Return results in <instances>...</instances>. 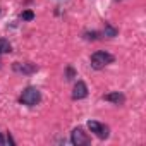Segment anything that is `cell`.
<instances>
[{
    "instance_id": "obj_1",
    "label": "cell",
    "mask_w": 146,
    "mask_h": 146,
    "mask_svg": "<svg viewBox=\"0 0 146 146\" xmlns=\"http://www.w3.org/2000/svg\"><path fill=\"white\" fill-rule=\"evenodd\" d=\"M90 62H91V67H93V69H103L105 65H108V64L113 62V55H110L108 52L98 50V52H95V53L91 55Z\"/></svg>"
},
{
    "instance_id": "obj_2",
    "label": "cell",
    "mask_w": 146,
    "mask_h": 146,
    "mask_svg": "<svg viewBox=\"0 0 146 146\" xmlns=\"http://www.w3.org/2000/svg\"><path fill=\"white\" fill-rule=\"evenodd\" d=\"M40 100H41V95H40V91H38L35 86L26 88V90L23 91V95H21V103H24V105H28V107H35Z\"/></svg>"
},
{
    "instance_id": "obj_3",
    "label": "cell",
    "mask_w": 146,
    "mask_h": 146,
    "mask_svg": "<svg viewBox=\"0 0 146 146\" xmlns=\"http://www.w3.org/2000/svg\"><path fill=\"white\" fill-rule=\"evenodd\" d=\"M88 129H90L93 134H96L98 137H102V139L108 137V131H107V127H105L103 124L96 122V120H90V122H88Z\"/></svg>"
},
{
    "instance_id": "obj_4",
    "label": "cell",
    "mask_w": 146,
    "mask_h": 146,
    "mask_svg": "<svg viewBox=\"0 0 146 146\" xmlns=\"http://www.w3.org/2000/svg\"><path fill=\"white\" fill-rule=\"evenodd\" d=\"M70 143L74 146H83V144H88L90 143V137L81 131V129H74L70 134Z\"/></svg>"
},
{
    "instance_id": "obj_5",
    "label": "cell",
    "mask_w": 146,
    "mask_h": 146,
    "mask_svg": "<svg viewBox=\"0 0 146 146\" xmlns=\"http://www.w3.org/2000/svg\"><path fill=\"white\" fill-rule=\"evenodd\" d=\"M86 96H88V86H86V83L78 81L76 86H74V91H72V98H74V100H83Z\"/></svg>"
},
{
    "instance_id": "obj_6",
    "label": "cell",
    "mask_w": 146,
    "mask_h": 146,
    "mask_svg": "<svg viewBox=\"0 0 146 146\" xmlns=\"http://www.w3.org/2000/svg\"><path fill=\"white\" fill-rule=\"evenodd\" d=\"M14 70L21 72V74H33V72H36V67L33 64H19V62H16L14 64Z\"/></svg>"
},
{
    "instance_id": "obj_7",
    "label": "cell",
    "mask_w": 146,
    "mask_h": 146,
    "mask_svg": "<svg viewBox=\"0 0 146 146\" xmlns=\"http://www.w3.org/2000/svg\"><path fill=\"white\" fill-rule=\"evenodd\" d=\"M103 100H107V102H112V103H115V105H120V103H124V95L122 93H119V91H112V93H107L105 96H103Z\"/></svg>"
},
{
    "instance_id": "obj_8",
    "label": "cell",
    "mask_w": 146,
    "mask_h": 146,
    "mask_svg": "<svg viewBox=\"0 0 146 146\" xmlns=\"http://www.w3.org/2000/svg\"><path fill=\"white\" fill-rule=\"evenodd\" d=\"M11 52V43L4 38H0V53H7Z\"/></svg>"
},
{
    "instance_id": "obj_9",
    "label": "cell",
    "mask_w": 146,
    "mask_h": 146,
    "mask_svg": "<svg viewBox=\"0 0 146 146\" xmlns=\"http://www.w3.org/2000/svg\"><path fill=\"white\" fill-rule=\"evenodd\" d=\"M105 36H110V38L117 36V29H115V28H112L110 24H105Z\"/></svg>"
},
{
    "instance_id": "obj_10",
    "label": "cell",
    "mask_w": 146,
    "mask_h": 146,
    "mask_svg": "<svg viewBox=\"0 0 146 146\" xmlns=\"http://www.w3.org/2000/svg\"><path fill=\"white\" fill-rule=\"evenodd\" d=\"M23 19H24V21H33V19H35V14H33L31 11H24V12H23Z\"/></svg>"
},
{
    "instance_id": "obj_11",
    "label": "cell",
    "mask_w": 146,
    "mask_h": 146,
    "mask_svg": "<svg viewBox=\"0 0 146 146\" xmlns=\"http://www.w3.org/2000/svg\"><path fill=\"white\" fill-rule=\"evenodd\" d=\"M86 38L88 40H96V33L93 31V33H86Z\"/></svg>"
},
{
    "instance_id": "obj_12",
    "label": "cell",
    "mask_w": 146,
    "mask_h": 146,
    "mask_svg": "<svg viewBox=\"0 0 146 146\" xmlns=\"http://www.w3.org/2000/svg\"><path fill=\"white\" fill-rule=\"evenodd\" d=\"M0 144H4V137H2V134H0Z\"/></svg>"
}]
</instances>
